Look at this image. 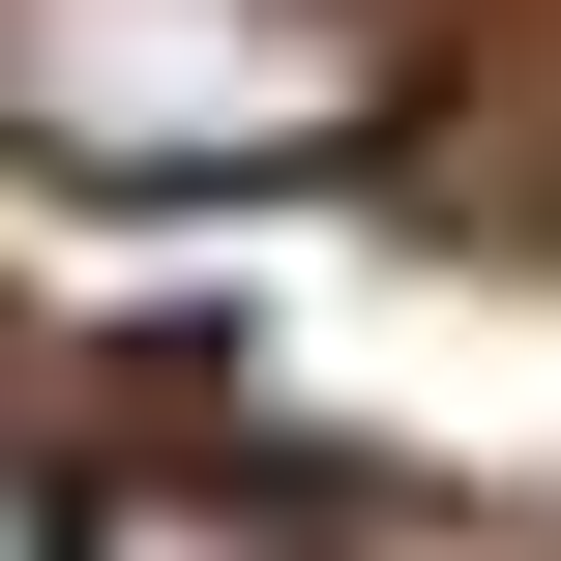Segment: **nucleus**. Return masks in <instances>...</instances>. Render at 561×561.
<instances>
[{
    "label": "nucleus",
    "mask_w": 561,
    "mask_h": 561,
    "mask_svg": "<svg viewBox=\"0 0 561 561\" xmlns=\"http://www.w3.org/2000/svg\"><path fill=\"white\" fill-rule=\"evenodd\" d=\"M385 118V0H0V148L59 178H325Z\"/></svg>",
    "instance_id": "nucleus-1"
},
{
    "label": "nucleus",
    "mask_w": 561,
    "mask_h": 561,
    "mask_svg": "<svg viewBox=\"0 0 561 561\" xmlns=\"http://www.w3.org/2000/svg\"><path fill=\"white\" fill-rule=\"evenodd\" d=\"M59 561H296V503H207V473H148V503H89Z\"/></svg>",
    "instance_id": "nucleus-2"
},
{
    "label": "nucleus",
    "mask_w": 561,
    "mask_h": 561,
    "mask_svg": "<svg viewBox=\"0 0 561 561\" xmlns=\"http://www.w3.org/2000/svg\"><path fill=\"white\" fill-rule=\"evenodd\" d=\"M0 561H59V473H30V444H0Z\"/></svg>",
    "instance_id": "nucleus-3"
}]
</instances>
